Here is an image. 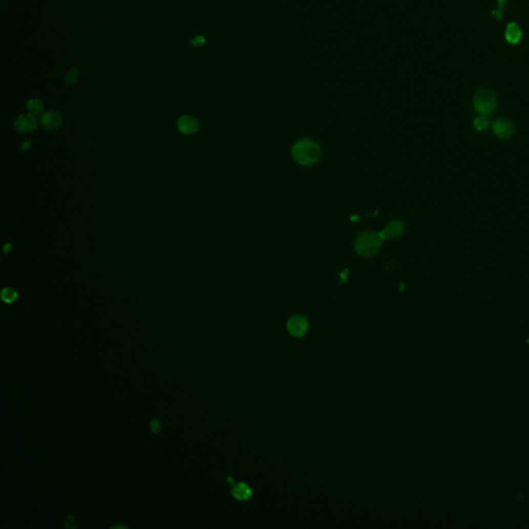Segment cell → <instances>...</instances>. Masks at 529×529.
Wrapping results in <instances>:
<instances>
[{"mask_svg": "<svg viewBox=\"0 0 529 529\" xmlns=\"http://www.w3.org/2000/svg\"><path fill=\"white\" fill-rule=\"evenodd\" d=\"M292 157L297 162L303 165H310L320 158V148L316 143L310 139H303L297 142L292 147Z\"/></svg>", "mask_w": 529, "mask_h": 529, "instance_id": "cell-1", "label": "cell"}, {"mask_svg": "<svg viewBox=\"0 0 529 529\" xmlns=\"http://www.w3.org/2000/svg\"><path fill=\"white\" fill-rule=\"evenodd\" d=\"M383 240L379 232L364 231L356 241V250L362 257H371L379 250Z\"/></svg>", "mask_w": 529, "mask_h": 529, "instance_id": "cell-2", "label": "cell"}, {"mask_svg": "<svg viewBox=\"0 0 529 529\" xmlns=\"http://www.w3.org/2000/svg\"><path fill=\"white\" fill-rule=\"evenodd\" d=\"M497 107V98L494 92L487 88L479 89L474 97V108L482 116H490Z\"/></svg>", "mask_w": 529, "mask_h": 529, "instance_id": "cell-3", "label": "cell"}, {"mask_svg": "<svg viewBox=\"0 0 529 529\" xmlns=\"http://www.w3.org/2000/svg\"><path fill=\"white\" fill-rule=\"evenodd\" d=\"M492 130L494 135L503 141L511 139L515 134L514 124L506 118H496L493 120Z\"/></svg>", "mask_w": 529, "mask_h": 529, "instance_id": "cell-4", "label": "cell"}, {"mask_svg": "<svg viewBox=\"0 0 529 529\" xmlns=\"http://www.w3.org/2000/svg\"><path fill=\"white\" fill-rule=\"evenodd\" d=\"M38 120L35 115L23 114L20 115L15 121V129L22 135H27L34 132L37 129Z\"/></svg>", "mask_w": 529, "mask_h": 529, "instance_id": "cell-5", "label": "cell"}, {"mask_svg": "<svg viewBox=\"0 0 529 529\" xmlns=\"http://www.w3.org/2000/svg\"><path fill=\"white\" fill-rule=\"evenodd\" d=\"M62 115L55 110H51L41 114L39 124L47 131H56L62 125Z\"/></svg>", "mask_w": 529, "mask_h": 529, "instance_id": "cell-6", "label": "cell"}, {"mask_svg": "<svg viewBox=\"0 0 529 529\" xmlns=\"http://www.w3.org/2000/svg\"><path fill=\"white\" fill-rule=\"evenodd\" d=\"M286 329L290 335L295 337H302L308 331V322L302 315L291 316L286 324Z\"/></svg>", "mask_w": 529, "mask_h": 529, "instance_id": "cell-7", "label": "cell"}, {"mask_svg": "<svg viewBox=\"0 0 529 529\" xmlns=\"http://www.w3.org/2000/svg\"><path fill=\"white\" fill-rule=\"evenodd\" d=\"M178 130L183 135H193L199 130V122L194 116L183 115L178 119Z\"/></svg>", "mask_w": 529, "mask_h": 529, "instance_id": "cell-8", "label": "cell"}, {"mask_svg": "<svg viewBox=\"0 0 529 529\" xmlns=\"http://www.w3.org/2000/svg\"><path fill=\"white\" fill-rule=\"evenodd\" d=\"M403 231H404V224L399 220H394V221H391L384 228V230L379 232V235L383 239L396 238V237H399L400 235H402Z\"/></svg>", "mask_w": 529, "mask_h": 529, "instance_id": "cell-9", "label": "cell"}, {"mask_svg": "<svg viewBox=\"0 0 529 529\" xmlns=\"http://www.w3.org/2000/svg\"><path fill=\"white\" fill-rule=\"evenodd\" d=\"M522 38L521 28L517 23H510L505 29V39L513 45H516Z\"/></svg>", "mask_w": 529, "mask_h": 529, "instance_id": "cell-10", "label": "cell"}, {"mask_svg": "<svg viewBox=\"0 0 529 529\" xmlns=\"http://www.w3.org/2000/svg\"><path fill=\"white\" fill-rule=\"evenodd\" d=\"M251 490L250 488L244 484V483H238L235 485L231 489V494L235 498L239 500H246L251 496Z\"/></svg>", "mask_w": 529, "mask_h": 529, "instance_id": "cell-11", "label": "cell"}, {"mask_svg": "<svg viewBox=\"0 0 529 529\" xmlns=\"http://www.w3.org/2000/svg\"><path fill=\"white\" fill-rule=\"evenodd\" d=\"M18 296V291L13 287H6L2 291V299L5 303H14Z\"/></svg>", "mask_w": 529, "mask_h": 529, "instance_id": "cell-12", "label": "cell"}, {"mask_svg": "<svg viewBox=\"0 0 529 529\" xmlns=\"http://www.w3.org/2000/svg\"><path fill=\"white\" fill-rule=\"evenodd\" d=\"M27 111L29 114H32V115H39L43 113V110H44V105H43V102L39 100V99H30L28 102H27Z\"/></svg>", "mask_w": 529, "mask_h": 529, "instance_id": "cell-13", "label": "cell"}, {"mask_svg": "<svg viewBox=\"0 0 529 529\" xmlns=\"http://www.w3.org/2000/svg\"><path fill=\"white\" fill-rule=\"evenodd\" d=\"M80 79V72L77 68L73 67L72 69H70V71L68 72L67 76H66V85L67 86H73V85H76L78 83Z\"/></svg>", "mask_w": 529, "mask_h": 529, "instance_id": "cell-14", "label": "cell"}, {"mask_svg": "<svg viewBox=\"0 0 529 529\" xmlns=\"http://www.w3.org/2000/svg\"><path fill=\"white\" fill-rule=\"evenodd\" d=\"M489 126V120L487 118V116H480L478 117V118L475 119V128L480 131V132H484L488 129Z\"/></svg>", "mask_w": 529, "mask_h": 529, "instance_id": "cell-15", "label": "cell"}, {"mask_svg": "<svg viewBox=\"0 0 529 529\" xmlns=\"http://www.w3.org/2000/svg\"><path fill=\"white\" fill-rule=\"evenodd\" d=\"M150 428H151V430H152V432L154 434H158L160 432V430H161V425H160L159 420L156 419V418L153 419L151 421V423H150Z\"/></svg>", "mask_w": 529, "mask_h": 529, "instance_id": "cell-16", "label": "cell"}, {"mask_svg": "<svg viewBox=\"0 0 529 529\" xmlns=\"http://www.w3.org/2000/svg\"><path fill=\"white\" fill-rule=\"evenodd\" d=\"M191 44H193V45H195L197 47H200V46L205 44V38L203 36H196L195 39L191 40Z\"/></svg>", "mask_w": 529, "mask_h": 529, "instance_id": "cell-17", "label": "cell"}, {"mask_svg": "<svg viewBox=\"0 0 529 529\" xmlns=\"http://www.w3.org/2000/svg\"><path fill=\"white\" fill-rule=\"evenodd\" d=\"M30 147H31V143H30V141H29V140H25V141L22 143L21 150H22V151H26V150H28Z\"/></svg>", "mask_w": 529, "mask_h": 529, "instance_id": "cell-18", "label": "cell"}, {"mask_svg": "<svg viewBox=\"0 0 529 529\" xmlns=\"http://www.w3.org/2000/svg\"><path fill=\"white\" fill-rule=\"evenodd\" d=\"M505 4H506V0H498V7H499V12H501L504 8H505Z\"/></svg>", "mask_w": 529, "mask_h": 529, "instance_id": "cell-19", "label": "cell"}, {"mask_svg": "<svg viewBox=\"0 0 529 529\" xmlns=\"http://www.w3.org/2000/svg\"><path fill=\"white\" fill-rule=\"evenodd\" d=\"M12 249V244L11 243H6L5 246H4V252L5 253H9Z\"/></svg>", "mask_w": 529, "mask_h": 529, "instance_id": "cell-20", "label": "cell"}]
</instances>
